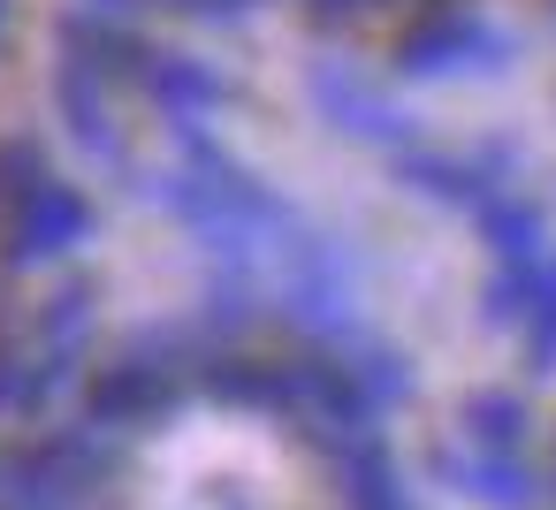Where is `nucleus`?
<instances>
[{"instance_id": "obj_7", "label": "nucleus", "mask_w": 556, "mask_h": 510, "mask_svg": "<svg viewBox=\"0 0 556 510\" xmlns=\"http://www.w3.org/2000/svg\"><path fill=\"white\" fill-rule=\"evenodd\" d=\"M47 176H54V168L39 161V145H31V138H9V145H0V206H9V214H16Z\"/></svg>"}, {"instance_id": "obj_13", "label": "nucleus", "mask_w": 556, "mask_h": 510, "mask_svg": "<svg viewBox=\"0 0 556 510\" xmlns=\"http://www.w3.org/2000/svg\"><path fill=\"white\" fill-rule=\"evenodd\" d=\"M9 16H16V0H0V39H9Z\"/></svg>"}, {"instance_id": "obj_1", "label": "nucleus", "mask_w": 556, "mask_h": 510, "mask_svg": "<svg viewBox=\"0 0 556 510\" xmlns=\"http://www.w3.org/2000/svg\"><path fill=\"white\" fill-rule=\"evenodd\" d=\"M510 62V31H495L488 16L472 9H442L427 24H412L396 39V69L434 85V77H480V69H503Z\"/></svg>"}, {"instance_id": "obj_10", "label": "nucleus", "mask_w": 556, "mask_h": 510, "mask_svg": "<svg viewBox=\"0 0 556 510\" xmlns=\"http://www.w3.org/2000/svg\"><path fill=\"white\" fill-rule=\"evenodd\" d=\"M472 495H480V502H503V510H526V472L503 464V449H495V457L472 464Z\"/></svg>"}, {"instance_id": "obj_9", "label": "nucleus", "mask_w": 556, "mask_h": 510, "mask_svg": "<svg viewBox=\"0 0 556 510\" xmlns=\"http://www.w3.org/2000/svg\"><path fill=\"white\" fill-rule=\"evenodd\" d=\"M465 419H472V434H480L488 449H518V434H526V411H518L510 396H472Z\"/></svg>"}, {"instance_id": "obj_12", "label": "nucleus", "mask_w": 556, "mask_h": 510, "mask_svg": "<svg viewBox=\"0 0 556 510\" xmlns=\"http://www.w3.org/2000/svg\"><path fill=\"white\" fill-rule=\"evenodd\" d=\"M92 16H108V24H115V16H130V0H92Z\"/></svg>"}, {"instance_id": "obj_2", "label": "nucleus", "mask_w": 556, "mask_h": 510, "mask_svg": "<svg viewBox=\"0 0 556 510\" xmlns=\"http://www.w3.org/2000/svg\"><path fill=\"white\" fill-rule=\"evenodd\" d=\"M305 92H313L320 123H336V130H343V138H358V145H381V153H412V145H419L412 115H404L396 100H381L351 62H313Z\"/></svg>"}, {"instance_id": "obj_8", "label": "nucleus", "mask_w": 556, "mask_h": 510, "mask_svg": "<svg viewBox=\"0 0 556 510\" xmlns=\"http://www.w3.org/2000/svg\"><path fill=\"white\" fill-rule=\"evenodd\" d=\"M526 343H533V366H541V373H556V252L541 259L533 313H526Z\"/></svg>"}, {"instance_id": "obj_5", "label": "nucleus", "mask_w": 556, "mask_h": 510, "mask_svg": "<svg viewBox=\"0 0 556 510\" xmlns=\"http://www.w3.org/2000/svg\"><path fill=\"white\" fill-rule=\"evenodd\" d=\"M138 85H146L176 123H199V115H214V107H222V77H214L206 62H191V54H146Z\"/></svg>"}, {"instance_id": "obj_6", "label": "nucleus", "mask_w": 556, "mask_h": 510, "mask_svg": "<svg viewBox=\"0 0 556 510\" xmlns=\"http://www.w3.org/2000/svg\"><path fill=\"white\" fill-rule=\"evenodd\" d=\"M480 229H488V244H495V267H541L556 244H548V221L526 206V199H510V191H488L480 206Z\"/></svg>"}, {"instance_id": "obj_11", "label": "nucleus", "mask_w": 556, "mask_h": 510, "mask_svg": "<svg viewBox=\"0 0 556 510\" xmlns=\"http://www.w3.org/2000/svg\"><path fill=\"white\" fill-rule=\"evenodd\" d=\"M168 9H191V16H237V9H252V0H168Z\"/></svg>"}, {"instance_id": "obj_3", "label": "nucleus", "mask_w": 556, "mask_h": 510, "mask_svg": "<svg viewBox=\"0 0 556 510\" xmlns=\"http://www.w3.org/2000/svg\"><path fill=\"white\" fill-rule=\"evenodd\" d=\"M54 107H62L70 138H77L92 161H123V138L108 130V62L92 54V39H85L77 16H70V31H62V62H54Z\"/></svg>"}, {"instance_id": "obj_4", "label": "nucleus", "mask_w": 556, "mask_h": 510, "mask_svg": "<svg viewBox=\"0 0 556 510\" xmlns=\"http://www.w3.org/2000/svg\"><path fill=\"white\" fill-rule=\"evenodd\" d=\"M92 237V199L62 176H47L16 214H9V259L16 267H39V259H62Z\"/></svg>"}]
</instances>
